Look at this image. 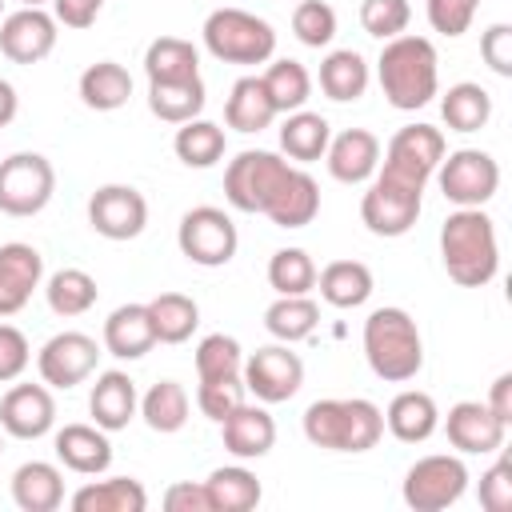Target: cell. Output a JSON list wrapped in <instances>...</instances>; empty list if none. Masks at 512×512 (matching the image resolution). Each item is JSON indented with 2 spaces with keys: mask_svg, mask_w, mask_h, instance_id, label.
Returning a JSON list of instances; mask_svg holds the SVG:
<instances>
[{
  "mask_svg": "<svg viewBox=\"0 0 512 512\" xmlns=\"http://www.w3.org/2000/svg\"><path fill=\"white\" fill-rule=\"evenodd\" d=\"M444 152L448 148H444V132L440 128H432V124H404L388 140V148H384V168H392V172H400V176H408L416 184H428L432 172L440 168Z\"/></svg>",
  "mask_w": 512,
  "mask_h": 512,
  "instance_id": "15",
  "label": "cell"
},
{
  "mask_svg": "<svg viewBox=\"0 0 512 512\" xmlns=\"http://www.w3.org/2000/svg\"><path fill=\"white\" fill-rule=\"evenodd\" d=\"M444 436L456 452L464 456H488V452H500L504 448V436H508V424L492 416L488 404L480 400H460L448 408V420H444Z\"/></svg>",
  "mask_w": 512,
  "mask_h": 512,
  "instance_id": "16",
  "label": "cell"
},
{
  "mask_svg": "<svg viewBox=\"0 0 512 512\" xmlns=\"http://www.w3.org/2000/svg\"><path fill=\"white\" fill-rule=\"evenodd\" d=\"M0 8H4V0H0Z\"/></svg>",
  "mask_w": 512,
  "mask_h": 512,
  "instance_id": "59",
  "label": "cell"
},
{
  "mask_svg": "<svg viewBox=\"0 0 512 512\" xmlns=\"http://www.w3.org/2000/svg\"><path fill=\"white\" fill-rule=\"evenodd\" d=\"M432 176H436L444 200H452L456 208H484L500 188V164L484 148L444 152V160Z\"/></svg>",
  "mask_w": 512,
  "mask_h": 512,
  "instance_id": "10",
  "label": "cell"
},
{
  "mask_svg": "<svg viewBox=\"0 0 512 512\" xmlns=\"http://www.w3.org/2000/svg\"><path fill=\"white\" fill-rule=\"evenodd\" d=\"M384 428L400 440V444H424L436 428H440V408L428 392L420 388H404L392 396L388 412H384Z\"/></svg>",
  "mask_w": 512,
  "mask_h": 512,
  "instance_id": "25",
  "label": "cell"
},
{
  "mask_svg": "<svg viewBox=\"0 0 512 512\" xmlns=\"http://www.w3.org/2000/svg\"><path fill=\"white\" fill-rule=\"evenodd\" d=\"M172 148H176L180 164H188V168H212V164H220V160H224V152H228V136H224V128H220V124H212V120H200V116H196V120L180 124V132H176Z\"/></svg>",
  "mask_w": 512,
  "mask_h": 512,
  "instance_id": "41",
  "label": "cell"
},
{
  "mask_svg": "<svg viewBox=\"0 0 512 512\" xmlns=\"http://www.w3.org/2000/svg\"><path fill=\"white\" fill-rule=\"evenodd\" d=\"M364 360L384 384L416 380V372L424 368V340H420L416 320L396 304L368 312V320H364Z\"/></svg>",
  "mask_w": 512,
  "mask_h": 512,
  "instance_id": "4",
  "label": "cell"
},
{
  "mask_svg": "<svg viewBox=\"0 0 512 512\" xmlns=\"http://www.w3.org/2000/svg\"><path fill=\"white\" fill-rule=\"evenodd\" d=\"M140 416L152 432L168 436L188 424V392L180 380H160L140 396Z\"/></svg>",
  "mask_w": 512,
  "mask_h": 512,
  "instance_id": "42",
  "label": "cell"
},
{
  "mask_svg": "<svg viewBox=\"0 0 512 512\" xmlns=\"http://www.w3.org/2000/svg\"><path fill=\"white\" fill-rule=\"evenodd\" d=\"M56 424V400L48 384H12L0 400V428L16 440H40Z\"/></svg>",
  "mask_w": 512,
  "mask_h": 512,
  "instance_id": "17",
  "label": "cell"
},
{
  "mask_svg": "<svg viewBox=\"0 0 512 512\" xmlns=\"http://www.w3.org/2000/svg\"><path fill=\"white\" fill-rule=\"evenodd\" d=\"M412 4L408 0H364L360 4V28L376 40H392L408 28Z\"/></svg>",
  "mask_w": 512,
  "mask_h": 512,
  "instance_id": "48",
  "label": "cell"
},
{
  "mask_svg": "<svg viewBox=\"0 0 512 512\" xmlns=\"http://www.w3.org/2000/svg\"><path fill=\"white\" fill-rule=\"evenodd\" d=\"M476 496H480V508H488V512H508L512 508V464H508V456H500L480 476Z\"/></svg>",
  "mask_w": 512,
  "mask_h": 512,
  "instance_id": "50",
  "label": "cell"
},
{
  "mask_svg": "<svg viewBox=\"0 0 512 512\" xmlns=\"http://www.w3.org/2000/svg\"><path fill=\"white\" fill-rule=\"evenodd\" d=\"M72 508L76 512H144L148 508V492L132 476L92 480V484L72 492Z\"/></svg>",
  "mask_w": 512,
  "mask_h": 512,
  "instance_id": "31",
  "label": "cell"
},
{
  "mask_svg": "<svg viewBox=\"0 0 512 512\" xmlns=\"http://www.w3.org/2000/svg\"><path fill=\"white\" fill-rule=\"evenodd\" d=\"M76 88H80L84 108H92V112H116L132 96V76L116 60H96V64H88L80 72V84Z\"/></svg>",
  "mask_w": 512,
  "mask_h": 512,
  "instance_id": "30",
  "label": "cell"
},
{
  "mask_svg": "<svg viewBox=\"0 0 512 512\" xmlns=\"http://www.w3.org/2000/svg\"><path fill=\"white\" fill-rule=\"evenodd\" d=\"M316 288L332 308H360L372 296V268L364 260H332L316 272Z\"/></svg>",
  "mask_w": 512,
  "mask_h": 512,
  "instance_id": "29",
  "label": "cell"
},
{
  "mask_svg": "<svg viewBox=\"0 0 512 512\" xmlns=\"http://www.w3.org/2000/svg\"><path fill=\"white\" fill-rule=\"evenodd\" d=\"M204 488H208V504H212V512H248V508H256L260 496H264L256 472H248L244 464L212 468L208 480H204Z\"/></svg>",
  "mask_w": 512,
  "mask_h": 512,
  "instance_id": "35",
  "label": "cell"
},
{
  "mask_svg": "<svg viewBox=\"0 0 512 512\" xmlns=\"http://www.w3.org/2000/svg\"><path fill=\"white\" fill-rule=\"evenodd\" d=\"M440 260L460 288H484L500 268L496 224L484 208H456L440 224Z\"/></svg>",
  "mask_w": 512,
  "mask_h": 512,
  "instance_id": "2",
  "label": "cell"
},
{
  "mask_svg": "<svg viewBox=\"0 0 512 512\" xmlns=\"http://www.w3.org/2000/svg\"><path fill=\"white\" fill-rule=\"evenodd\" d=\"M164 508L168 512H212L208 504V488L192 484V480H176L164 488Z\"/></svg>",
  "mask_w": 512,
  "mask_h": 512,
  "instance_id": "53",
  "label": "cell"
},
{
  "mask_svg": "<svg viewBox=\"0 0 512 512\" xmlns=\"http://www.w3.org/2000/svg\"><path fill=\"white\" fill-rule=\"evenodd\" d=\"M272 120H276V108H272L260 76H240L224 100V124L252 136V132H264Z\"/></svg>",
  "mask_w": 512,
  "mask_h": 512,
  "instance_id": "33",
  "label": "cell"
},
{
  "mask_svg": "<svg viewBox=\"0 0 512 512\" xmlns=\"http://www.w3.org/2000/svg\"><path fill=\"white\" fill-rule=\"evenodd\" d=\"M260 84H264V92H268L276 116H288V112L304 108L308 96H312V76H308V68H304L300 60H288V56H284V60H272V64L264 68Z\"/></svg>",
  "mask_w": 512,
  "mask_h": 512,
  "instance_id": "39",
  "label": "cell"
},
{
  "mask_svg": "<svg viewBox=\"0 0 512 512\" xmlns=\"http://www.w3.org/2000/svg\"><path fill=\"white\" fill-rule=\"evenodd\" d=\"M12 500L20 512H56L64 504V476L48 460H28L12 472Z\"/></svg>",
  "mask_w": 512,
  "mask_h": 512,
  "instance_id": "26",
  "label": "cell"
},
{
  "mask_svg": "<svg viewBox=\"0 0 512 512\" xmlns=\"http://www.w3.org/2000/svg\"><path fill=\"white\" fill-rule=\"evenodd\" d=\"M28 360H32L28 336L16 324H0V384L20 380V372L28 368Z\"/></svg>",
  "mask_w": 512,
  "mask_h": 512,
  "instance_id": "51",
  "label": "cell"
},
{
  "mask_svg": "<svg viewBox=\"0 0 512 512\" xmlns=\"http://www.w3.org/2000/svg\"><path fill=\"white\" fill-rule=\"evenodd\" d=\"M156 348V332H152V316L148 304H120L108 320H104V352L116 360H140Z\"/></svg>",
  "mask_w": 512,
  "mask_h": 512,
  "instance_id": "24",
  "label": "cell"
},
{
  "mask_svg": "<svg viewBox=\"0 0 512 512\" xmlns=\"http://www.w3.org/2000/svg\"><path fill=\"white\" fill-rule=\"evenodd\" d=\"M176 244L180 252L200 264V268H224L236 248H240V236H236V224L224 208H212V204H200V208H188L180 216V228H176Z\"/></svg>",
  "mask_w": 512,
  "mask_h": 512,
  "instance_id": "11",
  "label": "cell"
},
{
  "mask_svg": "<svg viewBox=\"0 0 512 512\" xmlns=\"http://www.w3.org/2000/svg\"><path fill=\"white\" fill-rule=\"evenodd\" d=\"M40 280H44V256L32 244L24 240L0 244V320L16 316L32 300Z\"/></svg>",
  "mask_w": 512,
  "mask_h": 512,
  "instance_id": "19",
  "label": "cell"
},
{
  "mask_svg": "<svg viewBox=\"0 0 512 512\" xmlns=\"http://www.w3.org/2000/svg\"><path fill=\"white\" fill-rule=\"evenodd\" d=\"M376 80L380 92L392 108L416 112L440 92V56L428 36H392L384 40V52L376 60Z\"/></svg>",
  "mask_w": 512,
  "mask_h": 512,
  "instance_id": "1",
  "label": "cell"
},
{
  "mask_svg": "<svg viewBox=\"0 0 512 512\" xmlns=\"http://www.w3.org/2000/svg\"><path fill=\"white\" fill-rule=\"evenodd\" d=\"M476 8H480V0H424L428 24L440 36H464L472 16H476Z\"/></svg>",
  "mask_w": 512,
  "mask_h": 512,
  "instance_id": "49",
  "label": "cell"
},
{
  "mask_svg": "<svg viewBox=\"0 0 512 512\" xmlns=\"http://www.w3.org/2000/svg\"><path fill=\"white\" fill-rule=\"evenodd\" d=\"M136 408H140V396H136V380H132L128 372L108 368V372L96 376V384H92V392H88V412H92L96 428L120 432V428L132 424Z\"/></svg>",
  "mask_w": 512,
  "mask_h": 512,
  "instance_id": "22",
  "label": "cell"
},
{
  "mask_svg": "<svg viewBox=\"0 0 512 512\" xmlns=\"http://www.w3.org/2000/svg\"><path fill=\"white\" fill-rule=\"evenodd\" d=\"M88 224L104 240H136L148 224V200L132 184H100L88 196Z\"/></svg>",
  "mask_w": 512,
  "mask_h": 512,
  "instance_id": "13",
  "label": "cell"
},
{
  "mask_svg": "<svg viewBox=\"0 0 512 512\" xmlns=\"http://www.w3.org/2000/svg\"><path fill=\"white\" fill-rule=\"evenodd\" d=\"M328 140H332V128H328V120H324L320 112L296 108V112H288L284 124H280V152H284L288 160H296V164L320 160V156L328 152Z\"/></svg>",
  "mask_w": 512,
  "mask_h": 512,
  "instance_id": "34",
  "label": "cell"
},
{
  "mask_svg": "<svg viewBox=\"0 0 512 512\" xmlns=\"http://www.w3.org/2000/svg\"><path fill=\"white\" fill-rule=\"evenodd\" d=\"M440 116L452 132H480L492 120V96L476 80H460L440 96Z\"/></svg>",
  "mask_w": 512,
  "mask_h": 512,
  "instance_id": "38",
  "label": "cell"
},
{
  "mask_svg": "<svg viewBox=\"0 0 512 512\" xmlns=\"http://www.w3.org/2000/svg\"><path fill=\"white\" fill-rule=\"evenodd\" d=\"M368 60L356 52V48H336L320 60V92L336 104H352L368 92Z\"/></svg>",
  "mask_w": 512,
  "mask_h": 512,
  "instance_id": "28",
  "label": "cell"
},
{
  "mask_svg": "<svg viewBox=\"0 0 512 512\" xmlns=\"http://www.w3.org/2000/svg\"><path fill=\"white\" fill-rule=\"evenodd\" d=\"M244 368V352H240V340L236 336H224V332H212L196 344V376L200 380H216V376H240Z\"/></svg>",
  "mask_w": 512,
  "mask_h": 512,
  "instance_id": "45",
  "label": "cell"
},
{
  "mask_svg": "<svg viewBox=\"0 0 512 512\" xmlns=\"http://www.w3.org/2000/svg\"><path fill=\"white\" fill-rule=\"evenodd\" d=\"M316 212H320V184L304 168H292V176L280 184V192L264 208V216L276 228H304L316 220Z\"/></svg>",
  "mask_w": 512,
  "mask_h": 512,
  "instance_id": "27",
  "label": "cell"
},
{
  "mask_svg": "<svg viewBox=\"0 0 512 512\" xmlns=\"http://www.w3.org/2000/svg\"><path fill=\"white\" fill-rule=\"evenodd\" d=\"M20 8H44V4H52V0H16Z\"/></svg>",
  "mask_w": 512,
  "mask_h": 512,
  "instance_id": "57",
  "label": "cell"
},
{
  "mask_svg": "<svg viewBox=\"0 0 512 512\" xmlns=\"http://www.w3.org/2000/svg\"><path fill=\"white\" fill-rule=\"evenodd\" d=\"M0 452H4V440H0Z\"/></svg>",
  "mask_w": 512,
  "mask_h": 512,
  "instance_id": "58",
  "label": "cell"
},
{
  "mask_svg": "<svg viewBox=\"0 0 512 512\" xmlns=\"http://www.w3.org/2000/svg\"><path fill=\"white\" fill-rule=\"evenodd\" d=\"M480 56L496 76H512V24H492L480 36Z\"/></svg>",
  "mask_w": 512,
  "mask_h": 512,
  "instance_id": "52",
  "label": "cell"
},
{
  "mask_svg": "<svg viewBox=\"0 0 512 512\" xmlns=\"http://www.w3.org/2000/svg\"><path fill=\"white\" fill-rule=\"evenodd\" d=\"M100 360V344L88 332H56L40 352H36V368L40 380L48 388H76L96 372Z\"/></svg>",
  "mask_w": 512,
  "mask_h": 512,
  "instance_id": "14",
  "label": "cell"
},
{
  "mask_svg": "<svg viewBox=\"0 0 512 512\" xmlns=\"http://www.w3.org/2000/svg\"><path fill=\"white\" fill-rule=\"evenodd\" d=\"M240 376H244V388L260 404H284L304 384V360L288 344H268V348H256L244 360Z\"/></svg>",
  "mask_w": 512,
  "mask_h": 512,
  "instance_id": "12",
  "label": "cell"
},
{
  "mask_svg": "<svg viewBox=\"0 0 512 512\" xmlns=\"http://www.w3.org/2000/svg\"><path fill=\"white\" fill-rule=\"evenodd\" d=\"M484 404L492 408V416H496V420L512 424V372H500V376L492 380V388H488V400H484Z\"/></svg>",
  "mask_w": 512,
  "mask_h": 512,
  "instance_id": "55",
  "label": "cell"
},
{
  "mask_svg": "<svg viewBox=\"0 0 512 512\" xmlns=\"http://www.w3.org/2000/svg\"><path fill=\"white\" fill-rule=\"evenodd\" d=\"M56 48V16L44 8H20L0 20V52L12 64H40Z\"/></svg>",
  "mask_w": 512,
  "mask_h": 512,
  "instance_id": "18",
  "label": "cell"
},
{
  "mask_svg": "<svg viewBox=\"0 0 512 512\" xmlns=\"http://www.w3.org/2000/svg\"><path fill=\"white\" fill-rule=\"evenodd\" d=\"M144 76H148V84L200 76V52H196V44L192 40H180V36H156L144 48Z\"/></svg>",
  "mask_w": 512,
  "mask_h": 512,
  "instance_id": "36",
  "label": "cell"
},
{
  "mask_svg": "<svg viewBox=\"0 0 512 512\" xmlns=\"http://www.w3.org/2000/svg\"><path fill=\"white\" fill-rule=\"evenodd\" d=\"M56 192V168L40 152H12L0 160V212L4 216H36L48 208Z\"/></svg>",
  "mask_w": 512,
  "mask_h": 512,
  "instance_id": "9",
  "label": "cell"
},
{
  "mask_svg": "<svg viewBox=\"0 0 512 512\" xmlns=\"http://www.w3.org/2000/svg\"><path fill=\"white\" fill-rule=\"evenodd\" d=\"M304 436L324 452H368L384 436V412L364 396H328L304 408Z\"/></svg>",
  "mask_w": 512,
  "mask_h": 512,
  "instance_id": "3",
  "label": "cell"
},
{
  "mask_svg": "<svg viewBox=\"0 0 512 512\" xmlns=\"http://www.w3.org/2000/svg\"><path fill=\"white\" fill-rule=\"evenodd\" d=\"M204 104H208V92H204L200 76L148 84V108L164 124H188V120H196L204 112Z\"/></svg>",
  "mask_w": 512,
  "mask_h": 512,
  "instance_id": "32",
  "label": "cell"
},
{
  "mask_svg": "<svg viewBox=\"0 0 512 512\" xmlns=\"http://www.w3.org/2000/svg\"><path fill=\"white\" fill-rule=\"evenodd\" d=\"M324 160H328L332 180H340V184H368L376 176V168H380V140L368 128H344L340 136L328 140Z\"/></svg>",
  "mask_w": 512,
  "mask_h": 512,
  "instance_id": "20",
  "label": "cell"
},
{
  "mask_svg": "<svg viewBox=\"0 0 512 512\" xmlns=\"http://www.w3.org/2000/svg\"><path fill=\"white\" fill-rule=\"evenodd\" d=\"M320 324V308L312 296H276L264 312V328L280 340V344H300L316 332Z\"/></svg>",
  "mask_w": 512,
  "mask_h": 512,
  "instance_id": "40",
  "label": "cell"
},
{
  "mask_svg": "<svg viewBox=\"0 0 512 512\" xmlns=\"http://www.w3.org/2000/svg\"><path fill=\"white\" fill-rule=\"evenodd\" d=\"M148 316L156 344H184L200 324V304L184 292H160L148 300Z\"/></svg>",
  "mask_w": 512,
  "mask_h": 512,
  "instance_id": "37",
  "label": "cell"
},
{
  "mask_svg": "<svg viewBox=\"0 0 512 512\" xmlns=\"http://www.w3.org/2000/svg\"><path fill=\"white\" fill-rule=\"evenodd\" d=\"M424 208V184L392 172V168H376L368 192L360 196V220L372 236L396 240L404 232H412V224L420 220Z\"/></svg>",
  "mask_w": 512,
  "mask_h": 512,
  "instance_id": "6",
  "label": "cell"
},
{
  "mask_svg": "<svg viewBox=\"0 0 512 512\" xmlns=\"http://www.w3.org/2000/svg\"><path fill=\"white\" fill-rule=\"evenodd\" d=\"M292 176V164L264 148H244L224 168V200L236 212H264L280 184Z\"/></svg>",
  "mask_w": 512,
  "mask_h": 512,
  "instance_id": "7",
  "label": "cell"
},
{
  "mask_svg": "<svg viewBox=\"0 0 512 512\" xmlns=\"http://www.w3.org/2000/svg\"><path fill=\"white\" fill-rule=\"evenodd\" d=\"M464 492H468V468L460 456H448V452L420 456L400 484V496L412 512H444Z\"/></svg>",
  "mask_w": 512,
  "mask_h": 512,
  "instance_id": "8",
  "label": "cell"
},
{
  "mask_svg": "<svg viewBox=\"0 0 512 512\" xmlns=\"http://www.w3.org/2000/svg\"><path fill=\"white\" fill-rule=\"evenodd\" d=\"M268 284L276 296H308L316 288V264L304 248H276L268 260Z\"/></svg>",
  "mask_w": 512,
  "mask_h": 512,
  "instance_id": "44",
  "label": "cell"
},
{
  "mask_svg": "<svg viewBox=\"0 0 512 512\" xmlns=\"http://www.w3.org/2000/svg\"><path fill=\"white\" fill-rule=\"evenodd\" d=\"M56 460L80 476H100L108 472L112 464V444H108V432L96 428V424H64L56 432Z\"/></svg>",
  "mask_w": 512,
  "mask_h": 512,
  "instance_id": "23",
  "label": "cell"
},
{
  "mask_svg": "<svg viewBox=\"0 0 512 512\" xmlns=\"http://www.w3.org/2000/svg\"><path fill=\"white\" fill-rule=\"evenodd\" d=\"M44 296H48V308L68 320V316H84L96 304L100 288H96V280L84 268H60V272L48 276Z\"/></svg>",
  "mask_w": 512,
  "mask_h": 512,
  "instance_id": "43",
  "label": "cell"
},
{
  "mask_svg": "<svg viewBox=\"0 0 512 512\" xmlns=\"http://www.w3.org/2000/svg\"><path fill=\"white\" fill-rule=\"evenodd\" d=\"M16 108H20V96H16V88L0 76V128H8V124L16 120Z\"/></svg>",
  "mask_w": 512,
  "mask_h": 512,
  "instance_id": "56",
  "label": "cell"
},
{
  "mask_svg": "<svg viewBox=\"0 0 512 512\" xmlns=\"http://www.w3.org/2000/svg\"><path fill=\"white\" fill-rule=\"evenodd\" d=\"M248 400V388H244V376H216V380H200L196 388V408L220 424L228 412H236L240 404Z\"/></svg>",
  "mask_w": 512,
  "mask_h": 512,
  "instance_id": "46",
  "label": "cell"
},
{
  "mask_svg": "<svg viewBox=\"0 0 512 512\" xmlns=\"http://www.w3.org/2000/svg\"><path fill=\"white\" fill-rule=\"evenodd\" d=\"M100 12H104V0H52V16H56V24L76 28V32L92 28Z\"/></svg>",
  "mask_w": 512,
  "mask_h": 512,
  "instance_id": "54",
  "label": "cell"
},
{
  "mask_svg": "<svg viewBox=\"0 0 512 512\" xmlns=\"http://www.w3.org/2000/svg\"><path fill=\"white\" fill-rule=\"evenodd\" d=\"M292 32L308 48H324L336 36V8L324 0H300L292 12Z\"/></svg>",
  "mask_w": 512,
  "mask_h": 512,
  "instance_id": "47",
  "label": "cell"
},
{
  "mask_svg": "<svg viewBox=\"0 0 512 512\" xmlns=\"http://www.w3.org/2000/svg\"><path fill=\"white\" fill-rule=\"evenodd\" d=\"M204 48L220 64H268L276 52V32L264 16L244 8H216L204 20Z\"/></svg>",
  "mask_w": 512,
  "mask_h": 512,
  "instance_id": "5",
  "label": "cell"
},
{
  "mask_svg": "<svg viewBox=\"0 0 512 512\" xmlns=\"http://www.w3.org/2000/svg\"><path fill=\"white\" fill-rule=\"evenodd\" d=\"M220 440L236 460H260L276 444V420L268 416L264 404H240L220 420Z\"/></svg>",
  "mask_w": 512,
  "mask_h": 512,
  "instance_id": "21",
  "label": "cell"
}]
</instances>
